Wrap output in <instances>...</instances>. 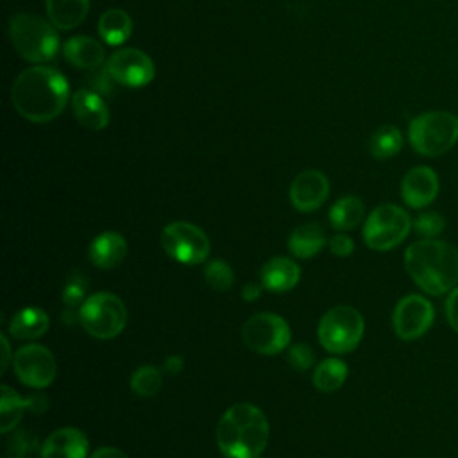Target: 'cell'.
<instances>
[{
  "mask_svg": "<svg viewBox=\"0 0 458 458\" xmlns=\"http://www.w3.org/2000/svg\"><path fill=\"white\" fill-rule=\"evenodd\" d=\"M70 97L63 73L50 66L23 70L13 82L11 100L14 109L30 122H50L63 113Z\"/></svg>",
  "mask_w": 458,
  "mask_h": 458,
  "instance_id": "cell-1",
  "label": "cell"
},
{
  "mask_svg": "<svg viewBox=\"0 0 458 458\" xmlns=\"http://www.w3.org/2000/svg\"><path fill=\"white\" fill-rule=\"evenodd\" d=\"M404 268L422 292L445 293L458 284V249L442 240L422 238L406 249Z\"/></svg>",
  "mask_w": 458,
  "mask_h": 458,
  "instance_id": "cell-2",
  "label": "cell"
},
{
  "mask_svg": "<svg viewBox=\"0 0 458 458\" xmlns=\"http://www.w3.org/2000/svg\"><path fill=\"white\" fill-rule=\"evenodd\" d=\"M268 420L249 403L225 410L216 424V444L225 458H259L268 444Z\"/></svg>",
  "mask_w": 458,
  "mask_h": 458,
  "instance_id": "cell-3",
  "label": "cell"
},
{
  "mask_svg": "<svg viewBox=\"0 0 458 458\" xmlns=\"http://www.w3.org/2000/svg\"><path fill=\"white\" fill-rule=\"evenodd\" d=\"M9 36L14 50L30 63L52 61L59 50L54 25L36 14H14L9 21Z\"/></svg>",
  "mask_w": 458,
  "mask_h": 458,
  "instance_id": "cell-4",
  "label": "cell"
},
{
  "mask_svg": "<svg viewBox=\"0 0 458 458\" xmlns=\"http://www.w3.org/2000/svg\"><path fill=\"white\" fill-rule=\"evenodd\" d=\"M408 140L420 156H442L458 141V116L449 111H426L410 122Z\"/></svg>",
  "mask_w": 458,
  "mask_h": 458,
  "instance_id": "cell-5",
  "label": "cell"
},
{
  "mask_svg": "<svg viewBox=\"0 0 458 458\" xmlns=\"http://www.w3.org/2000/svg\"><path fill=\"white\" fill-rule=\"evenodd\" d=\"M77 315L82 329L98 340L118 336L127 324L125 304L111 292H97L86 297Z\"/></svg>",
  "mask_w": 458,
  "mask_h": 458,
  "instance_id": "cell-6",
  "label": "cell"
},
{
  "mask_svg": "<svg viewBox=\"0 0 458 458\" xmlns=\"http://www.w3.org/2000/svg\"><path fill=\"white\" fill-rule=\"evenodd\" d=\"M365 322L361 313L352 306H335L327 310L318 322L320 345L335 354L351 352L361 340Z\"/></svg>",
  "mask_w": 458,
  "mask_h": 458,
  "instance_id": "cell-7",
  "label": "cell"
},
{
  "mask_svg": "<svg viewBox=\"0 0 458 458\" xmlns=\"http://www.w3.org/2000/svg\"><path fill=\"white\" fill-rule=\"evenodd\" d=\"M410 215L395 204H381L372 209L363 225V240L374 250L397 247L410 233Z\"/></svg>",
  "mask_w": 458,
  "mask_h": 458,
  "instance_id": "cell-8",
  "label": "cell"
},
{
  "mask_svg": "<svg viewBox=\"0 0 458 458\" xmlns=\"http://www.w3.org/2000/svg\"><path fill=\"white\" fill-rule=\"evenodd\" d=\"M159 242L166 256L182 265L204 263L211 250L208 234L195 224L182 220L165 225Z\"/></svg>",
  "mask_w": 458,
  "mask_h": 458,
  "instance_id": "cell-9",
  "label": "cell"
},
{
  "mask_svg": "<svg viewBox=\"0 0 458 458\" xmlns=\"http://www.w3.org/2000/svg\"><path fill=\"white\" fill-rule=\"evenodd\" d=\"M290 336L288 322L276 313H256L242 327L243 344L250 351L265 356L284 351L290 344Z\"/></svg>",
  "mask_w": 458,
  "mask_h": 458,
  "instance_id": "cell-10",
  "label": "cell"
},
{
  "mask_svg": "<svg viewBox=\"0 0 458 458\" xmlns=\"http://www.w3.org/2000/svg\"><path fill=\"white\" fill-rule=\"evenodd\" d=\"M13 369L18 379L30 388H45L54 383L57 363L52 351L39 344H29L16 351Z\"/></svg>",
  "mask_w": 458,
  "mask_h": 458,
  "instance_id": "cell-11",
  "label": "cell"
},
{
  "mask_svg": "<svg viewBox=\"0 0 458 458\" xmlns=\"http://www.w3.org/2000/svg\"><path fill=\"white\" fill-rule=\"evenodd\" d=\"M433 318V304L422 295L410 293L397 302L392 315V324L401 340H415L431 327Z\"/></svg>",
  "mask_w": 458,
  "mask_h": 458,
  "instance_id": "cell-12",
  "label": "cell"
},
{
  "mask_svg": "<svg viewBox=\"0 0 458 458\" xmlns=\"http://www.w3.org/2000/svg\"><path fill=\"white\" fill-rule=\"evenodd\" d=\"M107 73L122 86L141 88L154 79L156 70L145 52L138 48H120L109 57Z\"/></svg>",
  "mask_w": 458,
  "mask_h": 458,
  "instance_id": "cell-13",
  "label": "cell"
},
{
  "mask_svg": "<svg viewBox=\"0 0 458 458\" xmlns=\"http://www.w3.org/2000/svg\"><path fill=\"white\" fill-rule=\"evenodd\" d=\"M329 195V181L318 170L301 172L290 186V200L295 209L310 213L318 209Z\"/></svg>",
  "mask_w": 458,
  "mask_h": 458,
  "instance_id": "cell-14",
  "label": "cell"
},
{
  "mask_svg": "<svg viewBox=\"0 0 458 458\" xmlns=\"http://www.w3.org/2000/svg\"><path fill=\"white\" fill-rule=\"evenodd\" d=\"M401 195L403 200L413 209L429 206L438 195L437 172L429 166H413L401 181Z\"/></svg>",
  "mask_w": 458,
  "mask_h": 458,
  "instance_id": "cell-15",
  "label": "cell"
},
{
  "mask_svg": "<svg viewBox=\"0 0 458 458\" xmlns=\"http://www.w3.org/2000/svg\"><path fill=\"white\" fill-rule=\"evenodd\" d=\"M89 442L84 431L66 426L52 431L39 447V458H86Z\"/></svg>",
  "mask_w": 458,
  "mask_h": 458,
  "instance_id": "cell-16",
  "label": "cell"
},
{
  "mask_svg": "<svg viewBox=\"0 0 458 458\" xmlns=\"http://www.w3.org/2000/svg\"><path fill=\"white\" fill-rule=\"evenodd\" d=\"M72 109L77 122L91 131H102L109 123V109L102 97L91 89L81 88L72 95Z\"/></svg>",
  "mask_w": 458,
  "mask_h": 458,
  "instance_id": "cell-17",
  "label": "cell"
},
{
  "mask_svg": "<svg viewBox=\"0 0 458 458\" xmlns=\"http://www.w3.org/2000/svg\"><path fill=\"white\" fill-rule=\"evenodd\" d=\"M301 279V267L284 256L268 259L259 270V283L265 290L283 293L292 290Z\"/></svg>",
  "mask_w": 458,
  "mask_h": 458,
  "instance_id": "cell-18",
  "label": "cell"
},
{
  "mask_svg": "<svg viewBox=\"0 0 458 458\" xmlns=\"http://www.w3.org/2000/svg\"><path fill=\"white\" fill-rule=\"evenodd\" d=\"M89 261L98 268H114L127 256V242L116 231H106L93 238L88 249Z\"/></svg>",
  "mask_w": 458,
  "mask_h": 458,
  "instance_id": "cell-19",
  "label": "cell"
},
{
  "mask_svg": "<svg viewBox=\"0 0 458 458\" xmlns=\"http://www.w3.org/2000/svg\"><path fill=\"white\" fill-rule=\"evenodd\" d=\"M48 406L47 397L32 395L29 399H21L11 386H2V404H0V431L9 433L18 420L21 419L27 408H34L36 411H45Z\"/></svg>",
  "mask_w": 458,
  "mask_h": 458,
  "instance_id": "cell-20",
  "label": "cell"
},
{
  "mask_svg": "<svg viewBox=\"0 0 458 458\" xmlns=\"http://www.w3.org/2000/svg\"><path fill=\"white\" fill-rule=\"evenodd\" d=\"M64 57L70 64L82 70H95L104 61V47L89 36H73L63 47Z\"/></svg>",
  "mask_w": 458,
  "mask_h": 458,
  "instance_id": "cell-21",
  "label": "cell"
},
{
  "mask_svg": "<svg viewBox=\"0 0 458 458\" xmlns=\"http://www.w3.org/2000/svg\"><path fill=\"white\" fill-rule=\"evenodd\" d=\"M48 326L50 318L47 311L38 306H27L13 315L9 322V333L18 340H32L43 336L48 331Z\"/></svg>",
  "mask_w": 458,
  "mask_h": 458,
  "instance_id": "cell-22",
  "label": "cell"
},
{
  "mask_svg": "<svg viewBox=\"0 0 458 458\" xmlns=\"http://www.w3.org/2000/svg\"><path fill=\"white\" fill-rule=\"evenodd\" d=\"M89 11V0H47V14L55 29L79 27Z\"/></svg>",
  "mask_w": 458,
  "mask_h": 458,
  "instance_id": "cell-23",
  "label": "cell"
},
{
  "mask_svg": "<svg viewBox=\"0 0 458 458\" xmlns=\"http://www.w3.org/2000/svg\"><path fill=\"white\" fill-rule=\"evenodd\" d=\"M326 245L324 229L318 224H304L293 229L288 238V249L295 258L308 259L317 256Z\"/></svg>",
  "mask_w": 458,
  "mask_h": 458,
  "instance_id": "cell-24",
  "label": "cell"
},
{
  "mask_svg": "<svg viewBox=\"0 0 458 458\" xmlns=\"http://www.w3.org/2000/svg\"><path fill=\"white\" fill-rule=\"evenodd\" d=\"M132 21L123 9H107L98 20L100 38L107 45H122L129 39Z\"/></svg>",
  "mask_w": 458,
  "mask_h": 458,
  "instance_id": "cell-25",
  "label": "cell"
},
{
  "mask_svg": "<svg viewBox=\"0 0 458 458\" xmlns=\"http://www.w3.org/2000/svg\"><path fill=\"white\" fill-rule=\"evenodd\" d=\"M365 206L361 199L354 195H347L338 199L329 209V222L336 231L354 229L363 220Z\"/></svg>",
  "mask_w": 458,
  "mask_h": 458,
  "instance_id": "cell-26",
  "label": "cell"
},
{
  "mask_svg": "<svg viewBox=\"0 0 458 458\" xmlns=\"http://www.w3.org/2000/svg\"><path fill=\"white\" fill-rule=\"evenodd\" d=\"M345 377H347L345 361L338 358H327L315 367L311 381L317 390L331 394V392H336L345 383Z\"/></svg>",
  "mask_w": 458,
  "mask_h": 458,
  "instance_id": "cell-27",
  "label": "cell"
},
{
  "mask_svg": "<svg viewBox=\"0 0 458 458\" xmlns=\"http://www.w3.org/2000/svg\"><path fill=\"white\" fill-rule=\"evenodd\" d=\"M369 148L376 159H388L403 148V134L394 125H383L372 134Z\"/></svg>",
  "mask_w": 458,
  "mask_h": 458,
  "instance_id": "cell-28",
  "label": "cell"
},
{
  "mask_svg": "<svg viewBox=\"0 0 458 458\" xmlns=\"http://www.w3.org/2000/svg\"><path fill=\"white\" fill-rule=\"evenodd\" d=\"M163 383L161 370L154 365H141L131 376V388L140 397H152L159 392Z\"/></svg>",
  "mask_w": 458,
  "mask_h": 458,
  "instance_id": "cell-29",
  "label": "cell"
},
{
  "mask_svg": "<svg viewBox=\"0 0 458 458\" xmlns=\"http://www.w3.org/2000/svg\"><path fill=\"white\" fill-rule=\"evenodd\" d=\"M204 281L211 290L216 292H225L233 286L234 283V272L231 265L224 259H211L204 267Z\"/></svg>",
  "mask_w": 458,
  "mask_h": 458,
  "instance_id": "cell-30",
  "label": "cell"
},
{
  "mask_svg": "<svg viewBox=\"0 0 458 458\" xmlns=\"http://www.w3.org/2000/svg\"><path fill=\"white\" fill-rule=\"evenodd\" d=\"M445 227V220L442 215L435 213V211H426L422 215H419L413 222V229L419 236H422L424 240H431L435 236H438Z\"/></svg>",
  "mask_w": 458,
  "mask_h": 458,
  "instance_id": "cell-31",
  "label": "cell"
},
{
  "mask_svg": "<svg viewBox=\"0 0 458 458\" xmlns=\"http://www.w3.org/2000/svg\"><path fill=\"white\" fill-rule=\"evenodd\" d=\"M286 360L295 370H308L315 363V352L308 344H295L288 349Z\"/></svg>",
  "mask_w": 458,
  "mask_h": 458,
  "instance_id": "cell-32",
  "label": "cell"
},
{
  "mask_svg": "<svg viewBox=\"0 0 458 458\" xmlns=\"http://www.w3.org/2000/svg\"><path fill=\"white\" fill-rule=\"evenodd\" d=\"M86 286H88V283L84 281V277H70V281L66 283L64 292H63V301L68 306V310L81 306L84 302Z\"/></svg>",
  "mask_w": 458,
  "mask_h": 458,
  "instance_id": "cell-33",
  "label": "cell"
},
{
  "mask_svg": "<svg viewBox=\"0 0 458 458\" xmlns=\"http://www.w3.org/2000/svg\"><path fill=\"white\" fill-rule=\"evenodd\" d=\"M11 445H14V449L11 447L13 454L11 458H34V451H36V438L27 435V433H16V437L11 440Z\"/></svg>",
  "mask_w": 458,
  "mask_h": 458,
  "instance_id": "cell-34",
  "label": "cell"
},
{
  "mask_svg": "<svg viewBox=\"0 0 458 458\" xmlns=\"http://www.w3.org/2000/svg\"><path fill=\"white\" fill-rule=\"evenodd\" d=\"M329 250H331L335 256L345 258V256H349V254L354 250V242H352L351 236L338 233V234L331 236V240H329Z\"/></svg>",
  "mask_w": 458,
  "mask_h": 458,
  "instance_id": "cell-35",
  "label": "cell"
},
{
  "mask_svg": "<svg viewBox=\"0 0 458 458\" xmlns=\"http://www.w3.org/2000/svg\"><path fill=\"white\" fill-rule=\"evenodd\" d=\"M445 317L449 326L458 333V288H453L445 299Z\"/></svg>",
  "mask_w": 458,
  "mask_h": 458,
  "instance_id": "cell-36",
  "label": "cell"
},
{
  "mask_svg": "<svg viewBox=\"0 0 458 458\" xmlns=\"http://www.w3.org/2000/svg\"><path fill=\"white\" fill-rule=\"evenodd\" d=\"M261 292H263V284H261V283H258V281H249V283L242 288V299L252 302V301L259 299Z\"/></svg>",
  "mask_w": 458,
  "mask_h": 458,
  "instance_id": "cell-37",
  "label": "cell"
},
{
  "mask_svg": "<svg viewBox=\"0 0 458 458\" xmlns=\"http://www.w3.org/2000/svg\"><path fill=\"white\" fill-rule=\"evenodd\" d=\"M88 458H129V456L116 447H100L93 451Z\"/></svg>",
  "mask_w": 458,
  "mask_h": 458,
  "instance_id": "cell-38",
  "label": "cell"
},
{
  "mask_svg": "<svg viewBox=\"0 0 458 458\" xmlns=\"http://www.w3.org/2000/svg\"><path fill=\"white\" fill-rule=\"evenodd\" d=\"M182 365H184L182 358L177 356V354H172V356H168V358L165 360L163 369H165L168 374H177V372L182 370Z\"/></svg>",
  "mask_w": 458,
  "mask_h": 458,
  "instance_id": "cell-39",
  "label": "cell"
},
{
  "mask_svg": "<svg viewBox=\"0 0 458 458\" xmlns=\"http://www.w3.org/2000/svg\"><path fill=\"white\" fill-rule=\"evenodd\" d=\"M0 340H2V345H4V358H2V367H0V370L2 372H5V369H7V365H9V342H7V336L5 335H0Z\"/></svg>",
  "mask_w": 458,
  "mask_h": 458,
  "instance_id": "cell-40",
  "label": "cell"
}]
</instances>
